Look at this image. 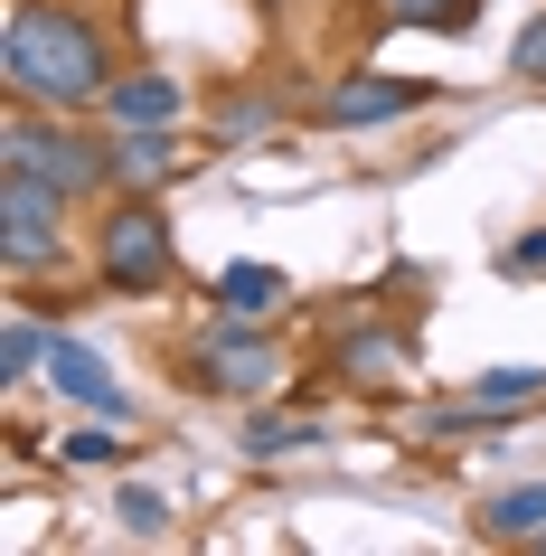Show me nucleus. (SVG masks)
Returning a JSON list of instances; mask_svg holds the SVG:
<instances>
[{"label":"nucleus","instance_id":"1","mask_svg":"<svg viewBox=\"0 0 546 556\" xmlns=\"http://www.w3.org/2000/svg\"><path fill=\"white\" fill-rule=\"evenodd\" d=\"M114 76L123 66H114V48H104V29L86 10H66V0H20L10 10V29H0V86H10V104L86 114V104H104Z\"/></svg>","mask_w":546,"mask_h":556},{"label":"nucleus","instance_id":"2","mask_svg":"<svg viewBox=\"0 0 546 556\" xmlns=\"http://www.w3.org/2000/svg\"><path fill=\"white\" fill-rule=\"evenodd\" d=\"M0 170L48 179L66 207H86L114 189V132H76V114H48V104H10V142H0Z\"/></svg>","mask_w":546,"mask_h":556},{"label":"nucleus","instance_id":"3","mask_svg":"<svg viewBox=\"0 0 546 556\" xmlns=\"http://www.w3.org/2000/svg\"><path fill=\"white\" fill-rule=\"evenodd\" d=\"M179 274V245H170V207L151 189H123L94 227V283L104 293H170Z\"/></svg>","mask_w":546,"mask_h":556},{"label":"nucleus","instance_id":"4","mask_svg":"<svg viewBox=\"0 0 546 556\" xmlns=\"http://www.w3.org/2000/svg\"><path fill=\"white\" fill-rule=\"evenodd\" d=\"M0 255H10V274H20V283H29V274H48V264L66 255V199L48 189V179L0 170Z\"/></svg>","mask_w":546,"mask_h":556},{"label":"nucleus","instance_id":"5","mask_svg":"<svg viewBox=\"0 0 546 556\" xmlns=\"http://www.w3.org/2000/svg\"><path fill=\"white\" fill-rule=\"evenodd\" d=\"M274 378H283V350H274L255 321L217 312V330L199 340V387H217V396H264Z\"/></svg>","mask_w":546,"mask_h":556},{"label":"nucleus","instance_id":"6","mask_svg":"<svg viewBox=\"0 0 546 556\" xmlns=\"http://www.w3.org/2000/svg\"><path fill=\"white\" fill-rule=\"evenodd\" d=\"M433 86L415 76H340V86L320 94V123H340V132H368V123H396V114H424Z\"/></svg>","mask_w":546,"mask_h":556},{"label":"nucleus","instance_id":"7","mask_svg":"<svg viewBox=\"0 0 546 556\" xmlns=\"http://www.w3.org/2000/svg\"><path fill=\"white\" fill-rule=\"evenodd\" d=\"M48 387H58V396H76L86 415H114V425L132 415V387H123L114 368H104V358L86 350V340H66V330L48 340Z\"/></svg>","mask_w":546,"mask_h":556},{"label":"nucleus","instance_id":"8","mask_svg":"<svg viewBox=\"0 0 546 556\" xmlns=\"http://www.w3.org/2000/svg\"><path fill=\"white\" fill-rule=\"evenodd\" d=\"M348 387H396L405 368H415V330H358V340H340V358H330Z\"/></svg>","mask_w":546,"mask_h":556},{"label":"nucleus","instance_id":"9","mask_svg":"<svg viewBox=\"0 0 546 556\" xmlns=\"http://www.w3.org/2000/svg\"><path fill=\"white\" fill-rule=\"evenodd\" d=\"M104 114H114L123 132H161V123H179V86L161 76V66H142V76H114V86H104Z\"/></svg>","mask_w":546,"mask_h":556},{"label":"nucleus","instance_id":"10","mask_svg":"<svg viewBox=\"0 0 546 556\" xmlns=\"http://www.w3.org/2000/svg\"><path fill=\"white\" fill-rule=\"evenodd\" d=\"M481 538H490V547H528V538H546V481H518V491L481 500Z\"/></svg>","mask_w":546,"mask_h":556},{"label":"nucleus","instance_id":"11","mask_svg":"<svg viewBox=\"0 0 546 556\" xmlns=\"http://www.w3.org/2000/svg\"><path fill=\"white\" fill-rule=\"evenodd\" d=\"M170 170H179L170 123H161V132H123V123H114V189H161Z\"/></svg>","mask_w":546,"mask_h":556},{"label":"nucleus","instance_id":"12","mask_svg":"<svg viewBox=\"0 0 546 556\" xmlns=\"http://www.w3.org/2000/svg\"><path fill=\"white\" fill-rule=\"evenodd\" d=\"M283 274H274V264H227V274H217V312H236V321H274V312H283Z\"/></svg>","mask_w":546,"mask_h":556},{"label":"nucleus","instance_id":"13","mask_svg":"<svg viewBox=\"0 0 546 556\" xmlns=\"http://www.w3.org/2000/svg\"><path fill=\"white\" fill-rule=\"evenodd\" d=\"M377 10H386V29H443V38L481 29V0H377Z\"/></svg>","mask_w":546,"mask_h":556},{"label":"nucleus","instance_id":"14","mask_svg":"<svg viewBox=\"0 0 546 556\" xmlns=\"http://www.w3.org/2000/svg\"><path fill=\"white\" fill-rule=\"evenodd\" d=\"M471 406H499V415H518V406H546V368H481V378L461 387Z\"/></svg>","mask_w":546,"mask_h":556},{"label":"nucleus","instance_id":"15","mask_svg":"<svg viewBox=\"0 0 546 556\" xmlns=\"http://www.w3.org/2000/svg\"><path fill=\"white\" fill-rule=\"evenodd\" d=\"M312 443H320L312 415H255V425H245V453H255V463H283V453H312Z\"/></svg>","mask_w":546,"mask_h":556},{"label":"nucleus","instance_id":"16","mask_svg":"<svg viewBox=\"0 0 546 556\" xmlns=\"http://www.w3.org/2000/svg\"><path fill=\"white\" fill-rule=\"evenodd\" d=\"M58 453H66L76 471H114L123 453H132V443H123V434H114V415H104V425H66V443H58Z\"/></svg>","mask_w":546,"mask_h":556},{"label":"nucleus","instance_id":"17","mask_svg":"<svg viewBox=\"0 0 546 556\" xmlns=\"http://www.w3.org/2000/svg\"><path fill=\"white\" fill-rule=\"evenodd\" d=\"M48 340H58V330L20 312V321L0 330V378H29V368H48Z\"/></svg>","mask_w":546,"mask_h":556},{"label":"nucleus","instance_id":"18","mask_svg":"<svg viewBox=\"0 0 546 556\" xmlns=\"http://www.w3.org/2000/svg\"><path fill=\"white\" fill-rule=\"evenodd\" d=\"M114 519L132 528V538H170V500L142 491V481H123V491H114Z\"/></svg>","mask_w":546,"mask_h":556},{"label":"nucleus","instance_id":"19","mask_svg":"<svg viewBox=\"0 0 546 556\" xmlns=\"http://www.w3.org/2000/svg\"><path fill=\"white\" fill-rule=\"evenodd\" d=\"M255 132H274V94H236V104H217V142H255Z\"/></svg>","mask_w":546,"mask_h":556},{"label":"nucleus","instance_id":"20","mask_svg":"<svg viewBox=\"0 0 546 556\" xmlns=\"http://www.w3.org/2000/svg\"><path fill=\"white\" fill-rule=\"evenodd\" d=\"M537 264H546V227H528V236L499 245V274H537Z\"/></svg>","mask_w":546,"mask_h":556},{"label":"nucleus","instance_id":"21","mask_svg":"<svg viewBox=\"0 0 546 556\" xmlns=\"http://www.w3.org/2000/svg\"><path fill=\"white\" fill-rule=\"evenodd\" d=\"M518 76H537V86H546V20H528V29H518Z\"/></svg>","mask_w":546,"mask_h":556},{"label":"nucleus","instance_id":"22","mask_svg":"<svg viewBox=\"0 0 546 556\" xmlns=\"http://www.w3.org/2000/svg\"><path fill=\"white\" fill-rule=\"evenodd\" d=\"M528 547H537V556H546V538H528Z\"/></svg>","mask_w":546,"mask_h":556}]
</instances>
